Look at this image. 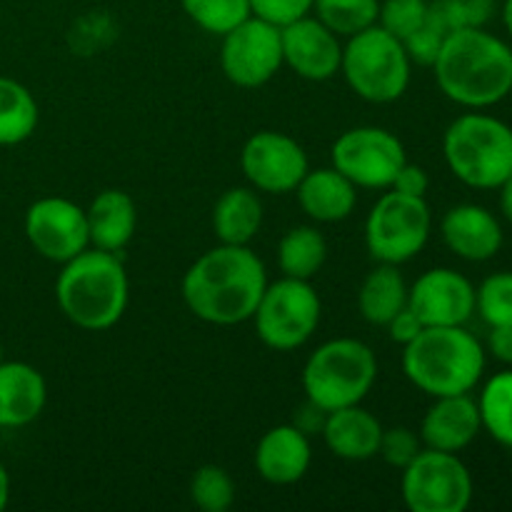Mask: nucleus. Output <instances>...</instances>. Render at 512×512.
Returning <instances> with one entry per match:
<instances>
[{
	"label": "nucleus",
	"instance_id": "nucleus-24",
	"mask_svg": "<svg viewBox=\"0 0 512 512\" xmlns=\"http://www.w3.org/2000/svg\"><path fill=\"white\" fill-rule=\"evenodd\" d=\"M263 225V203L250 188H230L215 200L213 230L223 245H250Z\"/></svg>",
	"mask_w": 512,
	"mask_h": 512
},
{
	"label": "nucleus",
	"instance_id": "nucleus-21",
	"mask_svg": "<svg viewBox=\"0 0 512 512\" xmlns=\"http://www.w3.org/2000/svg\"><path fill=\"white\" fill-rule=\"evenodd\" d=\"M323 440L330 453L348 463H363L378 455L380 438H383V425L360 405L333 410L325 415Z\"/></svg>",
	"mask_w": 512,
	"mask_h": 512
},
{
	"label": "nucleus",
	"instance_id": "nucleus-8",
	"mask_svg": "<svg viewBox=\"0 0 512 512\" xmlns=\"http://www.w3.org/2000/svg\"><path fill=\"white\" fill-rule=\"evenodd\" d=\"M323 315L318 293L310 280L280 278L268 283L255 308V333L260 343L278 353H290L308 343L315 335Z\"/></svg>",
	"mask_w": 512,
	"mask_h": 512
},
{
	"label": "nucleus",
	"instance_id": "nucleus-22",
	"mask_svg": "<svg viewBox=\"0 0 512 512\" xmlns=\"http://www.w3.org/2000/svg\"><path fill=\"white\" fill-rule=\"evenodd\" d=\"M295 195L303 213L315 223L348 220L358 205V188L335 168L308 170L295 188Z\"/></svg>",
	"mask_w": 512,
	"mask_h": 512
},
{
	"label": "nucleus",
	"instance_id": "nucleus-34",
	"mask_svg": "<svg viewBox=\"0 0 512 512\" xmlns=\"http://www.w3.org/2000/svg\"><path fill=\"white\" fill-rule=\"evenodd\" d=\"M428 20V0H380L378 25L403 43Z\"/></svg>",
	"mask_w": 512,
	"mask_h": 512
},
{
	"label": "nucleus",
	"instance_id": "nucleus-37",
	"mask_svg": "<svg viewBox=\"0 0 512 512\" xmlns=\"http://www.w3.org/2000/svg\"><path fill=\"white\" fill-rule=\"evenodd\" d=\"M313 5L315 0H250L253 15L278 25V28L310 15L313 13Z\"/></svg>",
	"mask_w": 512,
	"mask_h": 512
},
{
	"label": "nucleus",
	"instance_id": "nucleus-32",
	"mask_svg": "<svg viewBox=\"0 0 512 512\" xmlns=\"http://www.w3.org/2000/svg\"><path fill=\"white\" fill-rule=\"evenodd\" d=\"M190 500L203 512H228L235 503V483L220 465H203L190 480Z\"/></svg>",
	"mask_w": 512,
	"mask_h": 512
},
{
	"label": "nucleus",
	"instance_id": "nucleus-26",
	"mask_svg": "<svg viewBox=\"0 0 512 512\" xmlns=\"http://www.w3.org/2000/svg\"><path fill=\"white\" fill-rule=\"evenodd\" d=\"M328 258V243L313 225L290 228L278 243V265L285 278L313 280Z\"/></svg>",
	"mask_w": 512,
	"mask_h": 512
},
{
	"label": "nucleus",
	"instance_id": "nucleus-6",
	"mask_svg": "<svg viewBox=\"0 0 512 512\" xmlns=\"http://www.w3.org/2000/svg\"><path fill=\"white\" fill-rule=\"evenodd\" d=\"M378 378V360L370 345L355 338H335L315 348L303 368L308 403L325 413L360 405Z\"/></svg>",
	"mask_w": 512,
	"mask_h": 512
},
{
	"label": "nucleus",
	"instance_id": "nucleus-28",
	"mask_svg": "<svg viewBox=\"0 0 512 512\" xmlns=\"http://www.w3.org/2000/svg\"><path fill=\"white\" fill-rule=\"evenodd\" d=\"M480 423L495 443L512 448V368L495 373L478 398Z\"/></svg>",
	"mask_w": 512,
	"mask_h": 512
},
{
	"label": "nucleus",
	"instance_id": "nucleus-3",
	"mask_svg": "<svg viewBox=\"0 0 512 512\" xmlns=\"http://www.w3.org/2000/svg\"><path fill=\"white\" fill-rule=\"evenodd\" d=\"M130 298L128 273L115 253L90 245L63 263L55 280V300L65 318L80 330L100 333L125 315Z\"/></svg>",
	"mask_w": 512,
	"mask_h": 512
},
{
	"label": "nucleus",
	"instance_id": "nucleus-12",
	"mask_svg": "<svg viewBox=\"0 0 512 512\" xmlns=\"http://www.w3.org/2000/svg\"><path fill=\"white\" fill-rule=\"evenodd\" d=\"M220 68L238 88H260L270 83L283 68L280 28L268 20L250 15L223 35Z\"/></svg>",
	"mask_w": 512,
	"mask_h": 512
},
{
	"label": "nucleus",
	"instance_id": "nucleus-2",
	"mask_svg": "<svg viewBox=\"0 0 512 512\" xmlns=\"http://www.w3.org/2000/svg\"><path fill=\"white\" fill-rule=\"evenodd\" d=\"M433 70L445 98L470 110L490 108L512 90V48L485 28L453 30Z\"/></svg>",
	"mask_w": 512,
	"mask_h": 512
},
{
	"label": "nucleus",
	"instance_id": "nucleus-41",
	"mask_svg": "<svg viewBox=\"0 0 512 512\" xmlns=\"http://www.w3.org/2000/svg\"><path fill=\"white\" fill-rule=\"evenodd\" d=\"M500 210H503L505 220L512 225V175L500 185Z\"/></svg>",
	"mask_w": 512,
	"mask_h": 512
},
{
	"label": "nucleus",
	"instance_id": "nucleus-16",
	"mask_svg": "<svg viewBox=\"0 0 512 512\" xmlns=\"http://www.w3.org/2000/svg\"><path fill=\"white\" fill-rule=\"evenodd\" d=\"M280 43H283V65L295 70V75L303 80L325 83L335 78V73H340L343 45L338 35L325 28L315 15H305L283 25Z\"/></svg>",
	"mask_w": 512,
	"mask_h": 512
},
{
	"label": "nucleus",
	"instance_id": "nucleus-42",
	"mask_svg": "<svg viewBox=\"0 0 512 512\" xmlns=\"http://www.w3.org/2000/svg\"><path fill=\"white\" fill-rule=\"evenodd\" d=\"M8 500H10V475L5 470V465L0 463V512L8 508Z\"/></svg>",
	"mask_w": 512,
	"mask_h": 512
},
{
	"label": "nucleus",
	"instance_id": "nucleus-30",
	"mask_svg": "<svg viewBox=\"0 0 512 512\" xmlns=\"http://www.w3.org/2000/svg\"><path fill=\"white\" fill-rule=\"evenodd\" d=\"M180 5L198 28L220 38L253 15L250 0H180Z\"/></svg>",
	"mask_w": 512,
	"mask_h": 512
},
{
	"label": "nucleus",
	"instance_id": "nucleus-10",
	"mask_svg": "<svg viewBox=\"0 0 512 512\" xmlns=\"http://www.w3.org/2000/svg\"><path fill=\"white\" fill-rule=\"evenodd\" d=\"M400 493L410 512H465L473 503V475L458 453L425 448L403 468Z\"/></svg>",
	"mask_w": 512,
	"mask_h": 512
},
{
	"label": "nucleus",
	"instance_id": "nucleus-43",
	"mask_svg": "<svg viewBox=\"0 0 512 512\" xmlns=\"http://www.w3.org/2000/svg\"><path fill=\"white\" fill-rule=\"evenodd\" d=\"M503 23H505V28H508V33H510V38H512V0H505Z\"/></svg>",
	"mask_w": 512,
	"mask_h": 512
},
{
	"label": "nucleus",
	"instance_id": "nucleus-33",
	"mask_svg": "<svg viewBox=\"0 0 512 512\" xmlns=\"http://www.w3.org/2000/svg\"><path fill=\"white\" fill-rule=\"evenodd\" d=\"M475 310L490 328L512 325V270L488 275L475 288Z\"/></svg>",
	"mask_w": 512,
	"mask_h": 512
},
{
	"label": "nucleus",
	"instance_id": "nucleus-38",
	"mask_svg": "<svg viewBox=\"0 0 512 512\" xmlns=\"http://www.w3.org/2000/svg\"><path fill=\"white\" fill-rule=\"evenodd\" d=\"M428 188H430L428 173H425L420 165L408 163V160H405V165L398 170L393 185H390V190H395V193L410 195V198H425Z\"/></svg>",
	"mask_w": 512,
	"mask_h": 512
},
{
	"label": "nucleus",
	"instance_id": "nucleus-5",
	"mask_svg": "<svg viewBox=\"0 0 512 512\" xmlns=\"http://www.w3.org/2000/svg\"><path fill=\"white\" fill-rule=\"evenodd\" d=\"M443 155L468 188L495 190L512 175V128L485 113H465L448 125Z\"/></svg>",
	"mask_w": 512,
	"mask_h": 512
},
{
	"label": "nucleus",
	"instance_id": "nucleus-36",
	"mask_svg": "<svg viewBox=\"0 0 512 512\" xmlns=\"http://www.w3.org/2000/svg\"><path fill=\"white\" fill-rule=\"evenodd\" d=\"M418 453H420V438L413 433V430L403 428V425H398V428H388V430L383 428L378 455L385 460V463L403 470Z\"/></svg>",
	"mask_w": 512,
	"mask_h": 512
},
{
	"label": "nucleus",
	"instance_id": "nucleus-13",
	"mask_svg": "<svg viewBox=\"0 0 512 512\" xmlns=\"http://www.w3.org/2000/svg\"><path fill=\"white\" fill-rule=\"evenodd\" d=\"M240 168L248 183L260 193H295L310 170L303 145L278 130H260L240 153Z\"/></svg>",
	"mask_w": 512,
	"mask_h": 512
},
{
	"label": "nucleus",
	"instance_id": "nucleus-18",
	"mask_svg": "<svg viewBox=\"0 0 512 512\" xmlns=\"http://www.w3.org/2000/svg\"><path fill=\"white\" fill-rule=\"evenodd\" d=\"M433 400L435 403L430 405L420 423V440L425 443V448L460 453L483 430L478 400L470 398V393L443 395V398Z\"/></svg>",
	"mask_w": 512,
	"mask_h": 512
},
{
	"label": "nucleus",
	"instance_id": "nucleus-29",
	"mask_svg": "<svg viewBox=\"0 0 512 512\" xmlns=\"http://www.w3.org/2000/svg\"><path fill=\"white\" fill-rule=\"evenodd\" d=\"M313 13L338 38H350L378 23L380 0H315Z\"/></svg>",
	"mask_w": 512,
	"mask_h": 512
},
{
	"label": "nucleus",
	"instance_id": "nucleus-14",
	"mask_svg": "<svg viewBox=\"0 0 512 512\" xmlns=\"http://www.w3.org/2000/svg\"><path fill=\"white\" fill-rule=\"evenodd\" d=\"M25 238L45 260L68 263L90 248L85 210L68 198L35 200L25 213Z\"/></svg>",
	"mask_w": 512,
	"mask_h": 512
},
{
	"label": "nucleus",
	"instance_id": "nucleus-11",
	"mask_svg": "<svg viewBox=\"0 0 512 512\" xmlns=\"http://www.w3.org/2000/svg\"><path fill=\"white\" fill-rule=\"evenodd\" d=\"M405 160L403 143L390 130L375 125L345 130L333 143V168L355 188L390 190Z\"/></svg>",
	"mask_w": 512,
	"mask_h": 512
},
{
	"label": "nucleus",
	"instance_id": "nucleus-17",
	"mask_svg": "<svg viewBox=\"0 0 512 512\" xmlns=\"http://www.w3.org/2000/svg\"><path fill=\"white\" fill-rule=\"evenodd\" d=\"M440 235L458 258L470 260V263L495 258L503 248L500 220L483 205L463 203L450 208L440 223Z\"/></svg>",
	"mask_w": 512,
	"mask_h": 512
},
{
	"label": "nucleus",
	"instance_id": "nucleus-19",
	"mask_svg": "<svg viewBox=\"0 0 512 512\" xmlns=\"http://www.w3.org/2000/svg\"><path fill=\"white\" fill-rule=\"evenodd\" d=\"M255 470L270 485H293L305 478L313 463L308 433L298 425H275L255 448Z\"/></svg>",
	"mask_w": 512,
	"mask_h": 512
},
{
	"label": "nucleus",
	"instance_id": "nucleus-20",
	"mask_svg": "<svg viewBox=\"0 0 512 512\" xmlns=\"http://www.w3.org/2000/svg\"><path fill=\"white\" fill-rule=\"evenodd\" d=\"M48 385L38 368L20 360L0 363V428H25L43 413Z\"/></svg>",
	"mask_w": 512,
	"mask_h": 512
},
{
	"label": "nucleus",
	"instance_id": "nucleus-40",
	"mask_svg": "<svg viewBox=\"0 0 512 512\" xmlns=\"http://www.w3.org/2000/svg\"><path fill=\"white\" fill-rule=\"evenodd\" d=\"M488 350L495 360L512 365V325H495L488 335Z\"/></svg>",
	"mask_w": 512,
	"mask_h": 512
},
{
	"label": "nucleus",
	"instance_id": "nucleus-27",
	"mask_svg": "<svg viewBox=\"0 0 512 512\" xmlns=\"http://www.w3.org/2000/svg\"><path fill=\"white\" fill-rule=\"evenodd\" d=\"M38 103L23 83L0 75V145H20L38 128Z\"/></svg>",
	"mask_w": 512,
	"mask_h": 512
},
{
	"label": "nucleus",
	"instance_id": "nucleus-44",
	"mask_svg": "<svg viewBox=\"0 0 512 512\" xmlns=\"http://www.w3.org/2000/svg\"><path fill=\"white\" fill-rule=\"evenodd\" d=\"M3 360H5V358H3V345H0V363H3Z\"/></svg>",
	"mask_w": 512,
	"mask_h": 512
},
{
	"label": "nucleus",
	"instance_id": "nucleus-35",
	"mask_svg": "<svg viewBox=\"0 0 512 512\" xmlns=\"http://www.w3.org/2000/svg\"><path fill=\"white\" fill-rule=\"evenodd\" d=\"M448 35L450 33H445L438 23H433L430 18L425 20L413 35H408V38L403 40V48L405 53H408L410 63L423 65V68H433L435 58H438L440 48H443Z\"/></svg>",
	"mask_w": 512,
	"mask_h": 512
},
{
	"label": "nucleus",
	"instance_id": "nucleus-31",
	"mask_svg": "<svg viewBox=\"0 0 512 512\" xmlns=\"http://www.w3.org/2000/svg\"><path fill=\"white\" fill-rule=\"evenodd\" d=\"M498 0H428V18L445 33L463 28H485L495 15Z\"/></svg>",
	"mask_w": 512,
	"mask_h": 512
},
{
	"label": "nucleus",
	"instance_id": "nucleus-4",
	"mask_svg": "<svg viewBox=\"0 0 512 512\" xmlns=\"http://www.w3.org/2000/svg\"><path fill=\"white\" fill-rule=\"evenodd\" d=\"M403 373L430 398L470 393L485 373V348L465 325H425L403 345Z\"/></svg>",
	"mask_w": 512,
	"mask_h": 512
},
{
	"label": "nucleus",
	"instance_id": "nucleus-9",
	"mask_svg": "<svg viewBox=\"0 0 512 512\" xmlns=\"http://www.w3.org/2000/svg\"><path fill=\"white\" fill-rule=\"evenodd\" d=\"M433 230V215L425 198L403 193L380 195L365 220V248L378 263L403 265L423 253Z\"/></svg>",
	"mask_w": 512,
	"mask_h": 512
},
{
	"label": "nucleus",
	"instance_id": "nucleus-7",
	"mask_svg": "<svg viewBox=\"0 0 512 512\" xmlns=\"http://www.w3.org/2000/svg\"><path fill=\"white\" fill-rule=\"evenodd\" d=\"M410 63L403 43L378 23L350 35L343 48L340 73L350 90L368 103L383 105L403 98L410 85Z\"/></svg>",
	"mask_w": 512,
	"mask_h": 512
},
{
	"label": "nucleus",
	"instance_id": "nucleus-15",
	"mask_svg": "<svg viewBox=\"0 0 512 512\" xmlns=\"http://www.w3.org/2000/svg\"><path fill=\"white\" fill-rule=\"evenodd\" d=\"M408 308L423 325H465L475 313V288L463 273L433 268L408 288Z\"/></svg>",
	"mask_w": 512,
	"mask_h": 512
},
{
	"label": "nucleus",
	"instance_id": "nucleus-39",
	"mask_svg": "<svg viewBox=\"0 0 512 512\" xmlns=\"http://www.w3.org/2000/svg\"><path fill=\"white\" fill-rule=\"evenodd\" d=\"M385 328H388L390 340H393V343L408 345L410 340H413L415 335H418L420 330L425 328V325L420 323V318H418V315L413 313V310H410V308H403V310H400L398 315H395L393 320H390L388 325H385Z\"/></svg>",
	"mask_w": 512,
	"mask_h": 512
},
{
	"label": "nucleus",
	"instance_id": "nucleus-25",
	"mask_svg": "<svg viewBox=\"0 0 512 512\" xmlns=\"http://www.w3.org/2000/svg\"><path fill=\"white\" fill-rule=\"evenodd\" d=\"M403 308H408V285L398 265L380 263L370 270L358 290V310L370 325L385 328Z\"/></svg>",
	"mask_w": 512,
	"mask_h": 512
},
{
	"label": "nucleus",
	"instance_id": "nucleus-1",
	"mask_svg": "<svg viewBox=\"0 0 512 512\" xmlns=\"http://www.w3.org/2000/svg\"><path fill=\"white\" fill-rule=\"evenodd\" d=\"M265 285L263 260L248 245L220 243L188 268L183 300L198 320L228 328L253 318Z\"/></svg>",
	"mask_w": 512,
	"mask_h": 512
},
{
	"label": "nucleus",
	"instance_id": "nucleus-23",
	"mask_svg": "<svg viewBox=\"0 0 512 512\" xmlns=\"http://www.w3.org/2000/svg\"><path fill=\"white\" fill-rule=\"evenodd\" d=\"M88 218L90 245L108 253H120L133 240L138 228V208L135 200L123 190H103L85 210Z\"/></svg>",
	"mask_w": 512,
	"mask_h": 512
}]
</instances>
